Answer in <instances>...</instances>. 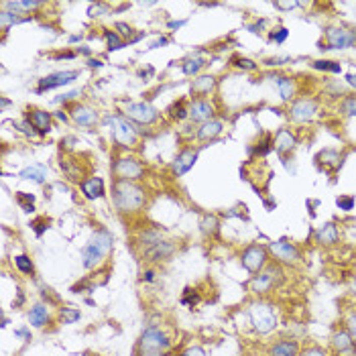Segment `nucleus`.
Instances as JSON below:
<instances>
[{"instance_id": "56", "label": "nucleus", "mask_w": 356, "mask_h": 356, "mask_svg": "<svg viewBox=\"0 0 356 356\" xmlns=\"http://www.w3.org/2000/svg\"><path fill=\"white\" fill-rule=\"evenodd\" d=\"M15 336H19V338H25V340H31V334H29L25 328H21V330H15Z\"/></svg>"}, {"instance_id": "14", "label": "nucleus", "mask_w": 356, "mask_h": 356, "mask_svg": "<svg viewBox=\"0 0 356 356\" xmlns=\"http://www.w3.org/2000/svg\"><path fill=\"white\" fill-rule=\"evenodd\" d=\"M212 114H214V106L210 104L208 100H203V98H195L191 102V106H189V118L193 122H208L212 120Z\"/></svg>"}, {"instance_id": "10", "label": "nucleus", "mask_w": 356, "mask_h": 356, "mask_svg": "<svg viewBox=\"0 0 356 356\" xmlns=\"http://www.w3.org/2000/svg\"><path fill=\"white\" fill-rule=\"evenodd\" d=\"M267 263V250L263 246L252 244L242 252V267L250 273H259Z\"/></svg>"}, {"instance_id": "6", "label": "nucleus", "mask_w": 356, "mask_h": 356, "mask_svg": "<svg viewBox=\"0 0 356 356\" xmlns=\"http://www.w3.org/2000/svg\"><path fill=\"white\" fill-rule=\"evenodd\" d=\"M112 126H114L112 128V136H114V140L120 147H134L136 145L138 132L128 120H124L120 116H112Z\"/></svg>"}, {"instance_id": "43", "label": "nucleus", "mask_w": 356, "mask_h": 356, "mask_svg": "<svg viewBox=\"0 0 356 356\" xmlns=\"http://www.w3.org/2000/svg\"><path fill=\"white\" fill-rule=\"evenodd\" d=\"M236 67H240V69H248V72H254V69H257V63H254L252 59L240 57V59H236Z\"/></svg>"}, {"instance_id": "45", "label": "nucleus", "mask_w": 356, "mask_h": 356, "mask_svg": "<svg viewBox=\"0 0 356 356\" xmlns=\"http://www.w3.org/2000/svg\"><path fill=\"white\" fill-rule=\"evenodd\" d=\"M33 226H35V232H37V236H41V234L47 230V226H49V220H47V218H39V220H35V222H33Z\"/></svg>"}, {"instance_id": "36", "label": "nucleus", "mask_w": 356, "mask_h": 356, "mask_svg": "<svg viewBox=\"0 0 356 356\" xmlns=\"http://www.w3.org/2000/svg\"><path fill=\"white\" fill-rule=\"evenodd\" d=\"M104 37H106V43H108V49H110V51H118V49L124 47V41H122V37H120L118 33H114V31H104Z\"/></svg>"}, {"instance_id": "30", "label": "nucleus", "mask_w": 356, "mask_h": 356, "mask_svg": "<svg viewBox=\"0 0 356 356\" xmlns=\"http://www.w3.org/2000/svg\"><path fill=\"white\" fill-rule=\"evenodd\" d=\"M352 346H354V344H352L348 332H336V334H334V348H336V352H346V350H350Z\"/></svg>"}, {"instance_id": "51", "label": "nucleus", "mask_w": 356, "mask_h": 356, "mask_svg": "<svg viewBox=\"0 0 356 356\" xmlns=\"http://www.w3.org/2000/svg\"><path fill=\"white\" fill-rule=\"evenodd\" d=\"M275 7L281 9V11H291V9L299 7V3H275Z\"/></svg>"}, {"instance_id": "13", "label": "nucleus", "mask_w": 356, "mask_h": 356, "mask_svg": "<svg viewBox=\"0 0 356 356\" xmlns=\"http://www.w3.org/2000/svg\"><path fill=\"white\" fill-rule=\"evenodd\" d=\"M80 76V72H55V74H51L43 80H39V86H37V92H47V90H53V88H61V86H67L72 84L76 78Z\"/></svg>"}, {"instance_id": "2", "label": "nucleus", "mask_w": 356, "mask_h": 356, "mask_svg": "<svg viewBox=\"0 0 356 356\" xmlns=\"http://www.w3.org/2000/svg\"><path fill=\"white\" fill-rule=\"evenodd\" d=\"M112 250V234L106 228L94 232L92 240L82 248V265L86 269H96Z\"/></svg>"}, {"instance_id": "41", "label": "nucleus", "mask_w": 356, "mask_h": 356, "mask_svg": "<svg viewBox=\"0 0 356 356\" xmlns=\"http://www.w3.org/2000/svg\"><path fill=\"white\" fill-rule=\"evenodd\" d=\"M314 67L316 69H324V72H332V74H340V63L336 61H314Z\"/></svg>"}, {"instance_id": "29", "label": "nucleus", "mask_w": 356, "mask_h": 356, "mask_svg": "<svg viewBox=\"0 0 356 356\" xmlns=\"http://www.w3.org/2000/svg\"><path fill=\"white\" fill-rule=\"evenodd\" d=\"M199 226H201V232L206 234V236H214L218 232V218L214 214H206V216L201 218Z\"/></svg>"}, {"instance_id": "59", "label": "nucleus", "mask_w": 356, "mask_h": 356, "mask_svg": "<svg viewBox=\"0 0 356 356\" xmlns=\"http://www.w3.org/2000/svg\"><path fill=\"white\" fill-rule=\"evenodd\" d=\"M153 279H155V273H153V271H147V273H145V281H153Z\"/></svg>"}, {"instance_id": "4", "label": "nucleus", "mask_w": 356, "mask_h": 356, "mask_svg": "<svg viewBox=\"0 0 356 356\" xmlns=\"http://www.w3.org/2000/svg\"><path fill=\"white\" fill-rule=\"evenodd\" d=\"M248 316H250L252 328L259 334H269L277 326V314H275V308L271 303H265V301L250 303Z\"/></svg>"}, {"instance_id": "9", "label": "nucleus", "mask_w": 356, "mask_h": 356, "mask_svg": "<svg viewBox=\"0 0 356 356\" xmlns=\"http://www.w3.org/2000/svg\"><path fill=\"white\" fill-rule=\"evenodd\" d=\"M326 39H328L326 49H348V47L356 45V33H352L348 29H342V27L326 29Z\"/></svg>"}, {"instance_id": "20", "label": "nucleus", "mask_w": 356, "mask_h": 356, "mask_svg": "<svg viewBox=\"0 0 356 356\" xmlns=\"http://www.w3.org/2000/svg\"><path fill=\"white\" fill-rule=\"evenodd\" d=\"M80 187H82L84 197H88V199H96V197L104 195V181H102L100 177H90V179L82 181Z\"/></svg>"}, {"instance_id": "35", "label": "nucleus", "mask_w": 356, "mask_h": 356, "mask_svg": "<svg viewBox=\"0 0 356 356\" xmlns=\"http://www.w3.org/2000/svg\"><path fill=\"white\" fill-rule=\"evenodd\" d=\"M7 7L15 9V11H33V9L45 7V3H35V0H19V3H7Z\"/></svg>"}, {"instance_id": "34", "label": "nucleus", "mask_w": 356, "mask_h": 356, "mask_svg": "<svg viewBox=\"0 0 356 356\" xmlns=\"http://www.w3.org/2000/svg\"><path fill=\"white\" fill-rule=\"evenodd\" d=\"M25 19L21 17V15H17V13H11V11H3L0 13V25H3V29L7 31L11 25H17V23H23Z\"/></svg>"}, {"instance_id": "22", "label": "nucleus", "mask_w": 356, "mask_h": 356, "mask_svg": "<svg viewBox=\"0 0 356 356\" xmlns=\"http://www.w3.org/2000/svg\"><path fill=\"white\" fill-rule=\"evenodd\" d=\"M222 130H224V126H222L220 120H208V122H203V124L197 128L195 136H197L199 140H210V138H216Z\"/></svg>"}, {"instance_id": "49", "label": "nucleus", "mask_w": 356, "mask_h": 356, "mask_svg": "<svg viewBox=\"0 0 356 356\" xmlns=\"http://www.w3.org/2000/svg\"><path fill=\"white\" fill-rule=\"evenodd\" d=\"M116 29H118V33H120L122 37H130V35H132V29H130L126 23H116Z\"/></svg>"}, {"instance_id": "37", "label": "nucleus", "mask_w": 356, "mask_h": 356, "mask_svg": "<svg viewBox=\"0 0 356 356\" xmlns=\"http://www.w3.org/2000/svg\"><path fill=\"white\" fill-rule=\"evenodd\" d=\"M169 112H171V118H175V120H181V118L189 116V108H185V102L183 100L175 102V104L169 108Z\"/></svg>"}, {"instance_id": "50", "label": "nucleus", "mask_w": 356, "mask_h": 356, "mask_svg": "<svg viewBox=\"0 0 356 356\" xmlns=\"http://www.w3.org/2000/svg\"><path fill=\"white\" fill-rule=\"evenodd\" d=\"M76 96H80V92H78V90H74V92H67V94H63V96L55 98V102H69V100H74Z\"/></svg>"}, {"instance_id": "46", "label": "nucleus", "mask_w": 356, "mask_h": 356, "mask_svg": "<svg viewBox=\"0 0 356 356\" xmlns=\"http://www.w3.org/2000/svg\"><path fill=\"white\" fill-rule=\"evenodd\" d=\"M181 356H206V350L199 348V346H189L187 350L181 352Z\"/></svg>"}, {"instance_id": "27", "label": "nucleus", "mask_w": 356, "mask_h": 356, "mask_svg": "<svg viewBox=\"0 0 356 356\" xmlns=\"http://www.w3.org/2000/svg\"><path fill=\"white\" fill-rule=\"evenodd\" d=\"M29 322H31L35 328H43V326L49 322V312H47V305H43V303H37L35 308H31V312H29Z\"/></svg>"}, {"instance_id": "17", "label": "nucleus", "mask_w": 356, "mask_h": 356, "mask_svg": "<svg viewBox=\"0 0 356 356\" xmlns=\"http://www.w3.org/2000/svg\"><path fill=\"white\" fill-rule=\"evenodd\" d=\"M173 250H175V244H173L171 240H161V242H157V244L149 246V248L145 250L143 257H145L147 261H161V259H169L171 254H173Z\"/></svg>"}, {"instance_id": "55", "label": "nucleus", "mask_w": 356, "mask_h": 356, "mask_svg": "<svg viewBox=\"0 0 356 356\" xmlns=\"http://www.w3.org/2000/svg\"><path fill=\"white\" fill-rule=\"evenodd\" d=\"M167 43H169V39H167V37H161V39H157L155 43H153V45H151V49H157V47H163V45H167Z\"/></svg>"}, {"instance_id": "54", "label": "nucleus", "mask_w": 356, "mask_h": 356, "mask_svg": "<svg viewBox=\"0 0 356 356\" xmlns=\"http://www.w3.org/2000/svg\"><path fill=\"white\" fill-rule=\"evenodd\" d=\"M348 328H350L352 334H356V314H352V316L348 318Z\"/></svg>"}, {"instance_id": "8", "label": "nucleus", "mask_w": 356, "mask_h": 356, "mask_svg": "<svg viewBox=\"0 0 356 356\" xmlns=\"http://www.w3.org/2000/svg\"><path fill=\"white\" fill-rule=\"evenodd\" d=\"M316 112H318V106L312 98H299L289 108V118L293 122H310V120H314Z\"/></svg>"}, {"instance_id": "53", "label": "nucleus", "mask_w": 356, "mask_h": 356, "mask_svg": "<svg viewBox=\"0 0 356 356\" xmlns=\"http://www.w3.org/2000/svg\"><path fill=\"white\" fill-rule=\"evenodd\" d=\"M285 61H291V59H289V57H277V59L273 57V59H269L267 63H269V65H281V63H285Z\"/></svg>"}, {"instance_id": "40", "label": "nucleus", "mask_w": 356, "mask_h": 356, "mask_svg": "<svg viewBox=\"0 0 356 356\" xmlns=\"http://www.w3.org/2000/svg\"><path fill=\"white\" fill-rule=\"evenodd\" d=\"M59 318H61L63 324H74V322L80 320V312L74 310V308H63V310L59 312Z\"/></svg>"}, {"instance_id": "21", "label": "nucleus", "mask_w": 356, "mask_h": 356, "mask_svg": "<svg viewBox=\"0 0 356 356\" xmlns=\"http://www.w3.org/2000/svg\"><path fill=\"white\" fill-rule=\"evenodd\" d=\"M295 145H297V140H295V136L291 134V130L281 128V130L275 134V149H277L279 155H285V153L293 151Z\"/></svg>"}, {"instance_id": "52", "label": "nucleus", "mask_w": 356, "mask_h": 356, "mask_svg": "<svg viewBox=\"0 0 356 356\" xmlns=\"http://www.w3.org/2000/svg\"><path fill=\"white\" fill-rule=\"evenodd\" d=\"M303 356H326V352L322 348H310V350H305Z\"/></svg>"}, {"instance_id": "15", "label": "nucleus", "mask_w": 356, "mask_h": 356, "mask_svg": "<svg viewBox=\"0 0 356 356\" xmlns=\"http://www.w3.org/2000/svg\"><path fill=\"white\" fill-rule=\"evenodd\" d=\"M69 114H72L74 122L80 126H96L98 124V112L86 104H74Z\"/></svg>"}, {"instance_id": "19", "label": "nucleus", "mask_w": 356, "mask_h": 356, "mask_svg": "<svg viewBox=\"0 0 356 356\" xmlns=\"http://www.w3.org/2000/svg\"><path fill=\"white\" fill-rule=\"evenodd\" d=\"M27 120L31 122L33 128H37L39 134H47L51 130V114L47 110H39V108H33L29 110V116Z\"/></svg>"}, {"instance_id": "47", "label": "nucleus", "mask_w": 356, "mask_h": 356, "mask_svg": "<svg viewBox=\"0 0 356 356\" xmlns=\"http://www.w3.org/2000/svg\"><path fill=\"white\" fill-rule=\"evenodd\" d=\"M287 35H289V31H287V29H279L277 33H271V39H273L275 43H283V41L287 39Z\"/></svg>"}, {"instance_id": "31", "label": "nucleus", "mask_w": 356, "mask_h": 356, "mask_svg": "<svg viewBox=\"0 0 356 356\" xmlns=\"http://www.w3.org/2000/svg\"><path fill=\"white\" fill-rule=\"evenodd\" d=\"M275 80H277V84H279L281 98H283V100H291L293 94H295V84H293V80H289V78H275Z\"/></svg>"}, {"instance_id": "39", "label": "nucleus", "mask_w": 356, "mask_h": 356, "mask_svg": "<svg viewBox=\"0 0 356 356\" xmlns=\"http://www.w3.org/2000/svg\"><path fill=\"white\" fill-rule=\"evenodd\" d=\"M17 201L23 206V210H25V212H33V210H35V206H33L35 195H31V193H25V191L17 193Z\"/></svg>"}, {"instance_id": "42", "label": "nucleus", "mask_w": 356, "mask_h": 356, "mask_svg": "<svg viewBox=\"0 0 356 356\" xmlns=\"http://www.w3.org/2000/svg\"><path fill=\"white\" fill-rule=\"evenodd\" d=\"M336 203H338V208L340 210H352L354 208V197L352 195H340L338 199H336Z\"/></svg>"}, {"instance_id": "7", "label": "nucleus", "mask_w": 356, "mask_h": 356, "mask_svg": "<svg viewBox=\"0 0 356 356\" xmlns=\"http://www.w3.org/2000/svg\"><path fill=\"white\" fill-rule=\"evenodd\" d=\"M124 114L138 124H153L159 118V112L151 104H147V102H132V104H126Z\"/></svg>"}, {"instance_id": "24", "label": "nucleus", "mask_w": 356, "mask_h": 356, "mask_svg": "<svg viewBox=\"0 0 356 356\" xmlns=\"http://www.w3.org/2000/svg\"><path fill=\"white\" fill-rule=\"evenodd\" d=\"M340 159H342V157H340V153L334 151V149H326V151H322L320 155H318V163L324 165V167L330 169V171H336V169L342 165Z\"/></svg>"}, {"instance_id": "5", "label": "nucleus", "mask_w": 356, "mask_h": 356, "mask_svg": "<svg viewBox=\"0 0 356 356\" xmlns=\"http://www.w3.org/2000/svg\"><path fill=\"white\" fill-rule=\"evenodd\" d=\"M112 173L116 175V179H122V181H136V179H143L145 175V167L140 161L132 159V157H122L118 159L114 165H112Z\"/></svg>"}, {"instance_id": "58", "label": "nucleus", "mask_w": 356, "mask_h": 356, "mask_svg": "<svg viewBox=\"0 0 356 356\" xmlns=\"http://www.w3.org/2000/svg\"><path fill=\"white\" fill-rule=\"evenodd\" d=\"M183 25H185V21H171V23H169L171 29H181Z\"/></svg>"}, {"instance_id": "60", "label": "nucleus", "mask_w": 356, "mask_h": 356, "mask_svg": "<svg viewBox=\"0 0 356 356\" xmlns=\"http://www.w3.org/2000/svg\"><path fill=\"white\" fill-rule=\"evenodd\" d=\"M90 65H92V67H100L102 61H98V59H90Z\"/></svg>"}, {"instance_id": "3", "label": "nucleus", "mask_w": 356, "mask_h": 356, "mask_svg": "<svg viewBox=\"0 0 356 356\" xmlns=\"http://www.w3.org/2000/svg\"><path fill=\"white\" fill-rule=\"evenodd\" d=\"M169 346H171V340L161 328L149 326L140 336L138 356H163Z\"/></svg>"}, {"instance_id": "28", "label": "nucleus", "mask_w": 356, "mask_h": 356, "mask_svg": "<svg viewBox=\"0 0 356 356\" xmlns=\"http://www.w3.org/2000/svg\"><path fill=\"white\" fill-rule=\"evenodd\" d=\"M47 175H49V171H47L45 165H31V167H27V169L21 171L23 179H33L37 183H43L47 179Z\"/></svg>"}, {"instance_id": "44", "label": "nucleus", "mask_w": 356, "mask_h": 356, "mask_svg": "<svg viewBox=\"0 0 356 356\" xmlns=\"http://www.w3.org/2000/svg\"><path fill=\"white\" fill-rule=\"evenodd\" d=\"M185 291H187V293H185V295L181 297V303H183V305H195V303L199 301L197 293H193L191 289H185Z\"/></svg>"}, {"instance_id": "25", "label": "nucleus", "mask_w": 356, "mask_h": 356, "mask_svg": "<svg viewBox=\"0 0 356 356\" xmlns=\"http://www.w3.org/2000/svg\"><path fill=\"white\" fill-rule=\"evenodd\" d=\"M338 238H340L338 228H336V224H332V222L324 224V226L316 232V240H318L320 244H336Z\"/></svg>"}, {"instance_id": "12", "label": "nucleus", "mask_w": 356, "mask_h": 356, "mask_svg": "<svg viewBox=\"0 0 356 356\" xmlns=\"http://www.w3.org/2000/svg\"><path fill=\"white\" fill-rule=\"evenodd\" d=\"M269 250L275 254V259H279L281 263H287V265H297L299 263V250L295 244L287 242V240H279V242H271L269 244Z\"/></svg>"}, {"instance_id": "57", "label": "nucleus", "mask_w": 356, "mask_h": 356, "mask_svg": "<svg viewBox=\"0 0 356 356\" xmlns=\"http://www.w3.org/2000/svg\"><path fill=\"white\" fill-rule=\"evenodd\" d=\"M346 82H348L352 88H356V74H348V76H346Z\"/></svg>"}, {"instance_id": "18", "label": "nucleus", "mask_w": 356, "mask_h": 356, "mask_svg": "<svg viewBox=\"0 0 356 356\" xmlns=\"http://www.w3.org/2000/svg\"><path fill=\"white\" fill-rule=\"evenodd\" d=\"M59 167H61V171L65 173V177H67L69 181H78V183L86 181V179H84V169H82V161H80V159H76V157H61Z\"/></svg>"}, {"instance_id": "62", "label": "nucleus", "mask_w": 356, "mask_h": 356, "mask_svg": "<svg viewBox=\"0 0 356 356\" xmlns=\"http://www.w3.org/2000/svg\"><path fill=\"white\" fill-rule=\"evenodd\" d=\"M352 287H354V291H356V281H354V283H352Z\"/></svg>"}, {"instance_id": "26", "label": "nucleus", "mask_w": 356, "mask_h": 356, "mask_svg": "<svg viewBox=\"0 0 356 356\" xmlns=\"http://www.w3.org/2000/svg\"><path fill=\"white\" fill-rule=\"evenodd\" d=\"M299 344L295 340H281L271 346V356H297Z\"/></svg>"}, {"instance_id": "1", "label": "nucleus", "mask_w": 356, "mask_h": 356, "mask_svg": "<svg viewBox=\"0 0 356 356\" xmlns=\"http://www.w3.org/2000/svg\"><path fill=\"white\" fill-rule=\"evenodd\" d=\"M112 197H114V206L118 208V212H136L147 203V191L134 181L116 179L112 187Z\"/></svg>"}, {"instance_id": "16", "label": "nucleus", "mask_w": 356, "mask_h": 356, "mask_svg": "<svg viewBox=\"0 0 356 356\" xmlns=\"http://www.w3.org/2000/svg\"><path fill=\"white\" fill-rule=\"evenodd\" d=\"M195 159H197V151H195V149H189V147L183 149L179 155L175 157V161H173V173H175L177 177L185 175V173L193 167Z\"/></svg>"}, {"instance_id": "32", "label": "nucleus", "mask_w": 356, "mask_h": 356, "mask_svg": "<svg viewBox=\"0 0 356 356\" xmlns=\"http://www.w3.org/2000/svg\"><path fill=\"white\" fill-rule=\"evenodd\" d=\"M15 265H17V269H19L23 275H33V273H35L33 261L27 257V254H17V257H15Z\"/></svg>"}, {"instance_id": "61", "label": "nucleus", "mask_w": 356, "mask_h": 356, "mask_svg": "<svg viewBox=\"0 0 356 356\" xmlns=\"http://www.w3.org/2000/svg\"><path fill=\"white\" fill-rule=\"evenodd\" d=\"M57 118H59V120H63V122L67 120V116H65V112H63V110H61V112H57Z\"/></svg>"}, {"instance_id": "38", "label": "nucleus", "mask_w": 356, "mask_h": 356, "mask_svg": "<svg viewBox=\"0 0 356 356\" xmlns=\"http://www.w3.org/2000/svg\"><path fill=\"white\" fill-rule=\"evenodd\" d=\"M340 110L348 116H356V96H348L342 100V104H340Z\"/></svg>"}, {"instance_id": "23", "label": "nucleus", "mask_w": 356, "mask_h": 356, "mask_svg": "<svg viewBox=\"0 0 356 356\" xmlns=\"http://www.w3.org/2000/svg\"><path fill=\"white\" fill-rule=\"evenodd\" d=\"M214 86H216V80H214L212 76H199V78L193 80V84H191V94L197 96V98L208 96V94L214 90Z\"/></svg>"}, {"instance_id": "11", "label": "nucleus", "mask_w": 356, "mask_h": 356, "mask_svg": "<svg viewBox=\"0 0 356 356\" xmlns=\"http://www.w3.org/2000/svg\"><path fill=\"white\" fill-rule=\"evenodd\" d=\"M279 275H281V271H279L275 265H271L267 271L259 273L257 277H254V279L250 281V291H252V293H257V295H263V293L271 291V289L275 287Z\"/></svg>"}, {"instance_id": "48", "label": "nucleus", "mask_w": 356, "mask_h": 356, "mask_svg": "<svg viewBox=\"0 0 356 356\" xmlns=\"http://www.w3.org/2000/svg\"><path fill=\"white\" fill-rule=\"evenodd\" d=\"M102 11L106 13V11H108V7H104V5H92L88 13H90V17H100V13H102Z\"/></svg>"}, {"instance_id": "33", "label": "nucleus", "mask_w": 356, "mask_h": 356, "mask_svg": "<svg viewBox=\"0 0 356 356\" xmlns=\"http://www.w3.org/2000/svg\"><path fill=\"white\" fill-rule=\"evenodd\" d=\"M203 65H206V61H203L201 57H189V59L183 63V67H181V69H183V74H185V76H195V74H197Z\"/></svg>"}]
</instances>
